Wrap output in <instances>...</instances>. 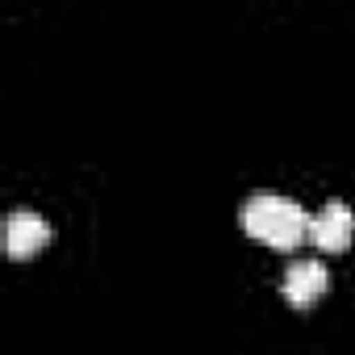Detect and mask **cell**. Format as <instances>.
<instances>
[{
	"label": "cell",
	"mask_w": 355,
	"mask_h": 355,
	"mask_svg": "<svg viewBox=\"0 0 355 355\" xmlns=\"http://www.w3.org/2000/svg\"><path fill=\"white\" fill-rule=\"evenodd\" d=\"M309 222H313V214L301 201H288V197H276V193H255L243 205V230L255 243H268L276 251L301 247L309 239Z\"/></svg>",
	"instance_id": "6da1fadb"
},
{
	"label": "cell",
	"mask_w": 355,
	"mask_h": 355,
	"mask_svg": "<svg viewBox=\"0 0 355 355\" xmlns=\"http://www.w3.org/2000/svg\"><path fill=\"white\" fill-rule=\"evenodd\" d=\"M355 239V214L343 201H326L309 222V243L322 251H347Z\"/></svg>",
	"instance_id": "7a4b0ae2"
},
{
	"label": "cell",
	"mask_w": 355,
	"mask_h": 355,
	"mask_svg": "<svg viewBox=\"0 0 355 355\" xmlns=\"http://www.w3.org/2000/svg\"><path fill=\"white\" fill-rule=\"evenodd\" d=\"M46 243H51V226H46L42 214H34V209L9 214V222H5V251H9L13 259H30V255L42 251Z\"/></svg>",
	"instance_id": "3957f363"
},
{
	"label": "cell",
	"mask_w": 355,
	"mask_h": 355,
	"mask_svg": "<svg viewBox=\"0 0 355 355\" xmlns=\"http://www.w3.org/2000/svg\"><path fill=\"white\" fill-rule=\"evenodd\" d=\"M326 284H330V276H326V268H322L318 259H301V263H293V268L284 272V280H280L288 305H297V309H309V305L326 293Z\"/></svg>",
	"instance_id": "277c9868"
}]
</instances>
